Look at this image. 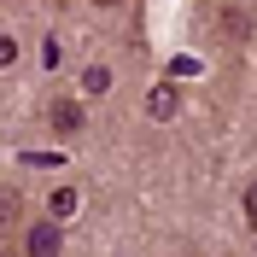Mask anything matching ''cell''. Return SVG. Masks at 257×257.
<instances>
[{
	"label": "cell",
	"mask_w": 257,
	"mask_h": 257,
	"mask_svg": "<svg viewBox=\"0 0 257 257\" xmlns=\"http://www.w3.org/2000/svg\"><path fill=\"white\" fill-rule=\"evenodd\" d=\"M59 245H64L59 222H35V228H30V240H24V251H30V257H59Z\"/></svg>",
	"instance_id": "cell-1"
},
{
	"label": "cell",
	"mask_w": 257,
	"mask_h": 257,
	"mask_svg": "<svg viewBox=\"0 0 257 257\" xmlns=\"http://www.w3.org/2000/svg\"><path fill=\"white\" fill-rule=\"evenodd\" d=\"M146 111H152V117H176V88H170V82H158V88H152V99H146Z\"/></svg>",
	"instance_id": "cell-2"
},
{
	"label": "cell",
	"mask_w": 257,
	"mask_h": 257,
	"mask_svg": "<svg viewBox=\"0 0 257 257\" xmlns=\"http://www.w3.org/2000/svg\"><path fill=\"white\" fill-rule=\"evenodd\" d=\"M53 128H59V135H76V128H82V111L70 105V99H59V105H53Z\"/></svg>",
	"instance_id": "cell-3"
},
{
	"label": "cell",
	"mask_w": 257,
	"mask_h": 257,
	"mask_svg": "<svg viewBox=\"0 0 257 257\" xmlns=\"http://www.w3.org/2000/svg\"><path fill=\"white\" fill-rule=\"evenodd\" d=\"M82 88H88V94H105V88H111V70H105V64H88V70H82Z\"/></svg>",
	"instance_id": "cell-4"
},
{
	"label": "cell",
	"mask_w": 257,
	"mask_h": 257,
	"mask_svg": "<svg viewBox=\"0 0 257 257\" xmlns=\"http://www.w3.org/2000/svg\"><path fill=\"white\" fill-rule=\"evenodd\" d=\"M18 210H24V205H18V187H0V228H12Z\"/></svg>",
	"instance_id": "cell-5"
},
{
	"label": "cell",
	"mask_w": 257,
	"mask_h": 257,
	"mask_svg": "<svg viewBox=\"0 0 257 257\" xmlns=\"http://www.w3.org/2000/svg\"><path fill=\"white\" fill-rule=\"evenodd\" d=\"M70 210H76V187H59L53 193V216H70Z\"/></svg>",
	"instance_id": "cell-6"
},
{
	"label": "cell",
	"mask_w": 257,
	"mask_h": 257,
	"mask_svg": "<svg viewBox=\"0 0 257 257\" xmlns=\"http://www.w3.org/2000/svg\"><path fill=\"white\" fill-rule=\"evenodd\" d=\"M12 59H18V41H12V35H0V70H6Z\"/></svg>",
	"instance_id": "cell-7"
},
{
	"label": "cell",
	"mask_w": 257,
	"mask_h": 257,
	"mask_svg": "<svg viewBox=\"0 0 257 257\" xmlns=\"http://www.w3.org/2000/svg\"><path fill=\"white\" fill-rule=\"evenodd\" d=\"M245 222L257 228V181H251V187H245Z\"/></svg>",
	"instance_id": "cell-8"
},
{
	"label": "cell",
	"mask_w": 257,
	"mask_h": 257,
	"mask_svg": "<svg viewBox=\"0 0 257 257\" xmlns=\"http://www.w3.org/2000/svg\"><path fill=\"white\" fill-rule=\"evenodd\" d=\"M94 6H123V0H94Z\"/></svg>",
	"instance_id": "cell-9"
},
{
	"label": "cell",
	"mask_w": 257,
	"mask_h": 257,
	"mask_svg": "<svg viewBox=\"0 0 257 257\" xmlns=\"http://www.w3.org/2000/svg\"><path fill=\"white\" fill-rule=\"evenodd\" d=\"M0 257H12V251H6V245H0Z\"/></svg>",
	"instance_id": "cell-10"
}]
</instances>
